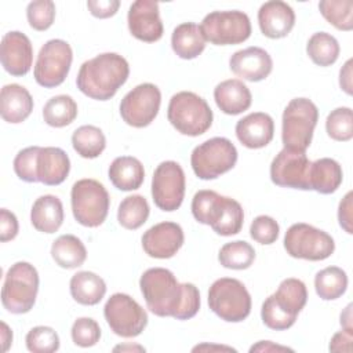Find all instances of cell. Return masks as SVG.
<instances>
[{"label":"cell","instance_id":"cell-1","mask_svg":"<svg viewBox=\"0 0 353 353\" xmlns=\"http://www.w3.org/2000/svg\"><path fill=\"white\" fill-rule=\"evenodd\" d=\"M148 309L159 317L189 320L200 309V292L192 283H178L164 268H150L139 279Z\"/></svg>","mask_w":353,"mask_h":353},{"label":"cell","instance_id":"cell-2","mask_svg":"<svg viewBox=\"0 0 353 353\" xmlns=\"http://www.w3.org/2000/svg\"><path fill=\"white\" fill-rule=\"evenodd\" d=\"M130 66L116 52L99 54L80 66L76 77L77 88L91 99L108 101L127 81Z\"/></svg>","mask_w":353,"mask_h":353},{"label":"cell","instance_id":"cell-3","mask_svg":"<svg viewBox=\"0 0 353 353\" xmlns=\"http://www.w3.org/2000/svg\"><path fill=\"white\" fill-rule=\"evenodd\" d=\"M167 119L171 125L188 137L204 134L212 124V110L205 99L192 91H181L171 97Z\"/></svg>","mask_w":353,"mask_h":353},{"label":"cell","instance_id":"cell-4","mask_svg":"<svg viewBox=\"0 0 353 353\" xmlns=\"http://www.w3.org/2000/svg\"><path fill=\"white\" fill-rule=\"evenodd\" d=\"M317 120L319 109L310 99H291L285 106L281 119V141L284 148L305 152L312 143Z\"/></svg>","mask_w":353,"mask_h":353},{"label":"cell","instance_id":"cell-5","mask_svg":"<svg viewBox=\"0 0 353 353\" xmlns=\"http://www.w3.org/2000/svg\"><path fill=\"white\" fill-rule=\"evenodd\" d=\"M37 291L39 273L36 268L29 262H15L6 273L1 288V303L10 313H28L34 306Z\"/></svg>","mask_w":353,"mask_h":353},{"label":"cell","instance_id":"cell-6","mask_svg":"<svg viewBox=\"0 0 353 353\" xmlns=\"http://www.w3.org/2000/svg\"><path fill=\"white\" fill-rule=\"evenodd\" d=\"M70 203L73 216L80 225L97 228L102 225L108 216L110 197L101 182L84 178L73 183Z\"/></svg>","mask_w":353,"mask_h":353},{"label":"cell","instance_id":"cell-7","mask_svg":"<svg viewBox=\"0 0 353 353\" xmlns=\"http://www.w3.org/2000/svg\"><path fill=\"white\" fill-rule=\"evenodd\" d=\"M251 295L245 285L232 277L215 280L208 290V306L223 321L240 323L251 313Z\"/></svg>","mask_w":353,"mask_h":353},{"label":"cell","instance_id":"cell-8","mask_svg":"<svg viewBox=\"0 0 353 353\" xmlns=\"http://www.w3.org/2000/svg\"><path fill=\"white\" fill-rule=\"evenodd\" d=\"M237 161V149L230 139L214 137L197 145L190 154V165L196 176L215 179L230 171Z\"/></svg>","mask_w":353,"mask_h":353},{"label":"cell","instance_id":"cell-9","mask_svg":"<svg viewBox=\"0 0 353 353\" xmlns=\"http://www.w3.org/2000/svg\"><path fill=\"white\" fill-rule=\"evenodd\" d=\"M284 248L292 258L324 261L332 255L335 241L327 232L299 222L287 229L284 236Z\"/></svg>","mask_w":353,"mask_h":353},{"label":"cell","instance_id":"cell-10","mask_svg":"<svg viewBox=\"0 0 353 353\" xmlns=\"http://www.w3.org/2000/svg\"><path fill=\"white\" fill-rule=\"evenodd\" d=\"M200 29L205 41L214 46L240 44L251 36L250 18L239 10L212 11L203 18Z\"/></svg>","mask_w":353,"mask_h":353},{"label":"cell","instance_id":"cell-11","mask_svg":"<svg viewBox=\"0 0 353 353\" xmlns=\"http://www.w3.org/2000/svg\"><path fill=\"white\" fill-rule=\"evenodd\" d=\"M73 51L69 43L61 39L48 40L39 51L33 69L34 80L44 88L61 85L69 74Z\"/></svg>","mask_w":353,"mask_h":353},{"label":"cell","instance_id":"cell-12","mask_svg":"<svg viewBox=\"0 0 353 353\" xmlns=\"http://www.w3.org/2000/svg\"><path fill=\"white\" fill-rule=\"evenodd\" d=\"M103 316L110 330L123 338L138 336L148 325L146 310L123 292H116L106 301Z\"/></svg>","mask_w":353,"mask_h":353},{"label":"cell","instance_id":"cell-13","mask_svg":"<svg viewBox=\"0 0 353 353\" xmlns=\"http://www.w3.org/2000/svg\"><path fill=\"white\" fill-rule=\"evenodd\" d=\"M161 103V92L152 83H142L128 91L120 102V116L125 124L143 128L157 116Z\"/></svg>","mask_w":353,"mask_h":353},{"label":"cell","instance_id":"cell-14","mask_svg":"<svg viewBox=\"0 0 353 353\" xmlns=\"http://www.w3.org/2000/svg\"><path fill=\"white\" fill-rule=\"evenodd\" d=\"M185 172L179 163L167 160L160 163L152 176V197L154 204L167 212L181 207L185 196Z\"/></svg>","mask_w":353,"mask_h":353},{"label":"cell","instance_id":"cell-15","mask_svg":"<svg viewBox=\"0 0 353 353\" xmlns=\"http://www.w3.org/2000/svg\"><path fill=\"white\" fill-rule=\"evenodd\" d=\"M310 160L305 152L283 148L270 164V179L281 188L310 190L309 167Z\"/></svg>","mask_w":353,"mask_h":353},{"label":"cell","instance_id":"cell-16","mask_svg":"<svg viewBox=\"0 0 353 353\" xmlns=\"http://www.w3.org/2000/svg\"><path fill=\"white\" fill-rule=\"evenodd\" d=\"M183 230L175 222H160L142 234V248L150 258H172L183 245Z\"/></svg>","mask_w":353,"mask_h":353},{"label":"cell","instance_id":"cell-17","mask_svg":"<svg viewBox=\"0 0 353 353\" xmlns=\"http://www.w3.org/2000/svg\"><path fill=\"white\" fill-rule=\"evenodd\" d=\"M130 33L146 43L159 41L163 37V22L159 4L153 0H137L130 6L127 15Z\"/></svg>","mask_w":353,"mask_h":353},{"label":"cell","instance_id":"cell-18","mask_svg":"<svg viewBox=\"0 0 353 353\" xmlns=\"http://www.w3.org/2000/svg\"><path fill=\"white\" fill-rule=\"evenodd\" d=\"M0 59L4 70L11 76H25L33 62V47L26 34L18 30L8 32L1 39Z\"/></svg>","mask_w":353,"mask_h":353},{"label":"cell","instance_id":"cell-19","mask_svg":"<svg viewBox=\"0 0 353 353\" xmlns=\"http://www.w3.org/2000/svg\"><path fill=\"white\" fill-rule=\"evenodd\" d=\"M229 68L237 77L248 81H261L270 74L273 61L268 51L252 46L236 51L229 59Z\"/></svg>","mask_w":353,"mask_h":353},{"label":"cell","instance_id":"cell-20","mask_svg":"<svg viewBox=\"0 0 353 353\" xmlns=\"http://www.w3.org/2000/svg\"><path fill=\"white\" fill-rule=\"evenodd\" d=\"M258 23L263 36L269 39H283L295 25V12L285 1H266L258 11Z\"/></svg>","mask_w":353,"mask_h":353},{"label":"cell","instance_id":"cell-21","mask_svg":"<svg viewBox=\"0 0 353 353\" xmlns=\"http://www.w3.org/2000/svg\"><path fill=\"white\" fill-rule=\"evenodd\" d=\"M236 137L248 149H261L269 145L274 135V121L263 112H254L236 124Z\"/></svg>","mask_w":353,"mask_h":353},{"label":"cell","instance_id":"cell-22","mask_svg":"<svg viewBox=\"0 0 353 353\" xmlns=\"http://www.w3.org/2000/svg\"><path fill=\"white\" fill-rule=\"evenodd\" d=\"M244 222V211L241 204L228 196H218L208 218V225L216 234H237Z\"/></svg>","mask_w":353,"mask_h":353},{"label":"cell","instance_id":"cell-23","mask_svg":"<svg viewBox=\"0 0 353 353\" xmlns=\"http://www.w3.org/2000/svg\"><path fill=\"white\" fill-rule=\"evenodd\" d=\"M33 110L30 92L19 84H6L0 92V114L4 121L18 124L25 121Z\"/></svg>","mask_w":353,"mask_h":353},{"label":"cell","instance_id":"cell-24","mask_svg":"<svg viewBox=\"0 0 353 353\" xmlns=\"http://www.w3.org/2000/svg\"><path fill=\"white\" fill-rule=\"evenodd\" d=\"M70 171V160L66 152L61 148L47 146L40 148L37 159L39 182L47 186L61 185Z\"/></svg>","mask_w":353,"mask_h":353},{"label":"cell","instance_id":"cell-25","mask_svg":"<svg viewBox=\"0 0 353 353\" xmlns=\"http://www.w3.org/2000/svg\"><path fill=\"white\" fill-rule=\"evenodd\" d=\"M214 99L221 112L236 116L251 106L252 95L250 88L241 80L229 79L216 84L214 88Z\"/></svg>","mask_w":353,"mask_h":353},{"label":"cell","instance_id":"cell-26","mask_svg":"<svg viewBox=\"0 0 353 353\" xmlns=\"http://www.w3.org/2000/svg\"><path fill=\"white\" fill-rule=\"evenodd\" d=\"M30 222L41 233H55L63 222L62 201L54 194L40 196L32 205Z\"/></svg>","mask_w":353,"mask_h":353},{"label":"cell","instance_id":"cell-27","mask_svg":"<svg viewBox=\"0 0 353 353\" xmlns=\"http://www.w3.org/2000/svg\"><path fill=\"white\" fill-rule=\"evenodd\" d=\"M112 185L123 192L139 189L145 179V170L142 163L132 156L116 157L108 170Z\"/></svg>","mask_w":353,"mask_h":353},{"label":"cell","instance_id":"cell-28","mask_svg":"<svg viewBox=\"0 0 353 353\" xmlns=\"http://www.w3.org/2000/svg\"><path fill=\"white\" fill-rule=\"evenodd\" d=\"M343 179L341 164L330 157L319 159L309 167V188L321 194H331L338 190Z\"/></svg>","mask_w":353,"mask_h":353},{"label":"cell","instance_id":"cell-29","mask_svg":"<svg viewBox=\"0 0 353 353\" xmlns=\"http://www.w3.org/2000/svg\"><path fill=\"white\" fill-rule=\"evenodd\" d=\"M72 298L85 306H94L102 301L106 294V284L101 276L94 272L81 270L72 276L69 283Z\"/></svg>","mask_w":353,"mask_h":353},{"label":"cell","instance_id":"cell-30","mask_svg":"<svg viewBox=\"0 0 353 353\" xmlns=\"http://www.w3.org/2000/svg\"><path fill=\"white\" fill-rule=\"evenodd\" d=\"M172 51L182 59L197 58L205 48V39L194 22L178 25L171 36Z\"/></svg>","mask_w":353,"mask_h":353},{"label":"cell","instance_id":"cell-31","mask_svg":"<svg viewBox=\"0 0 353 353\" xmlns=\"http://www.w3.org/2000/svg\"><path fill=\"white\" fill-rule=\"evenodd\" d=\"M274 303L288 316L296 319L307 301V290L299 279H285L280 283L277 291L272 294Z\"/></svg>","mask_w":353,"mask_h":353},{"label":"cell","instance_id":"cell-32","mask_svg":"<svg viewBox=\"0 0 353 353\" xmlns=\"http://www.w3.org/2000/svg\"><path fill=\"white\" fill-rule=\"evenodd\" d=\"M51 256L63 269H76L87 259V250L83 241L73 234H62L51 245Z\"/></svg>","mask_w":353,"mask_h":353},{"label":"cell","instance_id":"cell-33","mask_svg":"<svg viewBox=\"0 0 353 353\" xmlns=\"http://www.w3.org/2000/svg\"><path fill=\"white\" fill-rule=\"evenodd\" d=\"M347 288V274L338 266H328L317 272L314 277L316 294L324 301L341 298Z\"/></svg>","mask_w":353,"mask_h":353},{"label":"cell","instance_id":"cell-34","mask_svg":"<svg viewBox=\"0 0 353 353\" xmlns=\"http://www.w3.org/2000/svg\"><path fill=\"white\" fill-rule=\"evenodd\" d=\"M72 146L79 156L84 159H95L105 150L106 138L101 128L87 124L73 131Z\"/></svg>","mask_w":353,"mask_h":353},{"label":"cell","instance_id":"cell-35","mask_svg":"<svg viewBox=\"0 0 353 353\" xmlns=\"http://www.w3.org/2000/svg\"><path fill=\"white\" fill-rule=\"evenodd\" d=\"M77 117V103L70 95H55L50 98L43 108L44 121L55 128H62Z\"/></svg>","mask_w":353,"mask_h":353},{"label":"cell","instance_id":"cell-36","mask_svg":"<svg viewBox=\"0 0 353 353\" xmlns=\"http://www.w3.org/2000/svg\"><path fill=\"white\" fill-rule=\"evenodd\" d=\"M339 43L338 40L327 33V32H317L313 33L306 44V52L309 58L319 66H331L336 62L339 57Z\"/></svg>","mask_w":353,"mask_h":353},{"label":"cell","instance_id":"cell-37","mask_svg":"<svg viewBox=\"0 0 353 353\" xmlns=\"http://www.w3.org/2000/svg\"><path fill=\"white\" fill-rule=\"evenodd\" d=\"M150 207L148 200L141 194L127 196L121 200L117 210L119 223L128 230L139 229L149 218Z\"/></svg>","mask_w":353,"mask_h":353},{"label":"cell","instance_id":"cell-38","mask_svg":"<svg viewBox=\"0 0 353 353\" xmlns=\"http://www.w3.org/2000/svg\"><path fill=\"white\" fill-rule=\"evenodd\" d=\"M218 261L226 269H248L255 261V250L250 243L244 240L230 241L221 247Z\"/></svg>","mask_w":353,"mask_h":353},{"label":"cell","instance_id":"cell-39","mask_svg":"<svg viewBox=\"0 0 353 353\" xmlns=\"http://www.w3.org/2000/svg\"><path fill=\"white\" fill-rule=\"evenodd\" d=\"M321 15L336 29L349 32L353 29L352 0H321L319 3Z\"/></svg>","mask_w":353,"mask_h":353},{"label":"cell","instance_id":"cell-40","mask_svg":"<svg viewBox=\"0 0 353 353\" xmlns=\"http://www.w3.org/2000/svg\"><path fill=\"white\" fill-rule=\"evenodd\" d=\"M325 130L331 139L346 142L353 138V112L347 106L331 110L325 120Z\"/></svg>","mask_w":353,"mask_h":353},{"label":"cell","instance_id":"cell-41","mask_svg":"<svg viewBox=\"0 0 353 353\" xmlns=\"http://www.w3.org/2000/svg\"><path fill=\"white\" fill-rule=\"evenodd\" d=\"M25 343L32 353H52L59 349V336L54 328L37 325L26 334Z\"/></svg>","mask_w":353,"mask_h":353},{"label":"cell","instance_id":"cell-42","mask_svg":"<svg viewBox=\"0 0 353 353\" xmlns=\"http://www.w3.org/2000/svg\"><path fill=\"white\" fill-rule=\"evenodd\" d=\"M26 18L34 30H47L55 19V4L51 0H34L28 4Z\"/></svg>","mask_w":353,"mask_h":353},{"label":"cell","instance_id":"cell-43","mask_svg":"<svg viewBox=\"0 0 353 353\" xmlns=\"http://www.w3.org/2000/svg\"><path fill=\"white\" fill-rule=\"evenodd\" d=\"M40 146H29L18 152L14 159V171L17 176L25 182H39L37 176V159Z\"/></svg>","mask_w":353,"mask_h":353},{"label":"cell","instance_id":"cell-44","mask_svg":"<svg viewBox=\"0 0 353 353\" xmlns=\"http://www.w3.org/2000/svg\"><path fill=\"white\" fill-rule=\"evenodd\" d=\"M70 335L74 345L80 347H91L99 342L101 328L94 319L79 317L72 325Z\"/></svg>","mask_w":353,"mask_h":353},{"label":"cell","instance_id":"cell-45","mask_svg":"<svg viewBox=\"0 0 353 353\" xmlns=\"http://www.w3.org/2000/svg\"><path fill=\"white\" fill-rule=\"evenodd\" d=\"M261 317L263 324L274 331H284L291 328L296 319L288 316L285 312H283L273 301L272 295L268 296L265 299V302L262 303V309H261Z\"/></svg>","mask_w":353,"mask_h":353},{"label":"cell","instance_id":"cell-46","mask_svg":"<svg viewBox=\"0 0 353 353\" xmlns=\"http://www.w3.org/2000/svg\"><path fill=\"white\" fill-rule=\"evenodd\" d=\"M280 234V226L269 215H258L250 226V236L259 244H273Z\"/></svg>","mask_w":353,"mask_h":353},{"label":"cell","instance_id":"cell-47","mask_svg":"<svg viewBox=\"0 0 353 353\" xmlns=\"http://www.w3.org/2000/svg\"><path fill=\"white\" fill-rule=\"evenodd\" d=\"M219 194L214 190H199L192 200V214L194 219L203 225H208V218L212 211L214 203Z\"/></svg>","mask_w":353,"mask_h":353},{"label":"cell","instance_id":"cell-48","mask_svg":"<svg viewBox=\"0 0 353 353\" xmlns=\"http://www.w3.org/2000/svg\"><path fill=\"white\" fill-rule=\"evenodd\" d=\"M19 230L18 219L14 212L8 211L7 208L0 210V241L6 243L17 237Z\"/></svg>","mask_w":353,"mask_h":353},{"label":"cell","instance_id":"cell-49","mask_svg":"<svg viewBox=\"0 0 353 353\" xmlns=\"http://www.w3.org/2000/svg\"><path fill=\"white\" fill-rule=\"evenodd\" d=\"M87 7L95 18L105 19V18L113 17L117 12L120 7V1L119 0H88Z\"/></svg>","mask_w":353,"mask_h":353},{"label":"cell","instance_id":"cell-50","mask_svg":"<svg viewBox=\"0 0 353 353\" xmlns=\"http://www.w3.org/2000/svg\"><path fill=\"white\" fill-rule=\"evenodd\" d=\"M352 199H353V192H347L345 194V197L341 200L339 203V207H338V221H339V225L341 228L352 234L353 233V228H352V208H353V204H352Z\"/></svg>","mask_w":353,"mask_h":353},{"label":"cell","instance_id":"cell-51","mask_svg":"<svg viewBox=\"0 0 353 353\" xmlns=\"http://www.w3.org/2000/svg\"><path fill=\"white\" fill-rule=\"evenodd\" d=\"M352 342H353V331L342 330L331 338L330 342V352H352Z\"/></svg>","mask_w":353,"mask_h":353},{"label":"cell","instance_id":"cell-52","mask_svg":"<svg viewBox=\"0 0 353 353\" xmlns=\"http://www.w3.org/2000/svg\"><path fill=\"white\" fill-rule=\"evenodd\" d=\"M339 85L347 95H352V59H347L339 70Z\"/></svg>","mask_w":353,"mask_h":353},{"label":"cell","instance_id":"cell-53","mask_svg":"<svg viewBox=\"0 0 353 353\" xmlns=\"http://www.w3.org/2000/svg\"><path fill=\"white\" fill-rule=\"evenodd\" d=\"M250 352L254 353V352H294L291 347H287V346H281V345H276L273 343L272 341H259L256 345H252L250 347Z\"/></svg>","mask_w":353,"mask_h":353},{"label":"cell","instance_id":"cell-54","mask_svg":"<svg viewBox=\"0 0 353 353\" xmlns=\"http://www.w3.org/2000/svg\"><path fill=\"white\" fill-rule=\"evenodd\" d=\"M1 332H0V336H1V350L3 352H7L12 343V331L11 328L4 323L1 321Z\"/></svg>","mask_w":353,"mask_h":353},{"label":"cell","instance_id":"cell-55","mask_svg":"<svg viewBox=\"0 0 353 353\" xmlns=\"http://www.w3.org/2000/svg\"><path fill=\"white\" fill-rule=\"evenodd\" d=\"M341 325L343 330L353 331V324H352V305H347L345 310L341 313Z\"/></svg>","mask_w":353,"mask_h":353},{"label":"cell","instance_id":"cell-56","mask_svg":"<svg viewBox=\"0 0 353 353\" xmlns=\"http://www.w3.org/2000/svg\"><path fill=\"white\" fill-rule=\"evenodd\" d=\"M193 352H197V350H229V352H236V349L233 347H229V346H219V345H208V343H203V345H197L192 349Z\"/></svg>","mask_w":353,"mask_h":353},{"label":"cell","instance_id":"cell-57","mask_svg":"<svg viewBox=\"0 0 353 353\" xmlns=\"http://www.w3.org/2000/svg\"><path fill=\"white\" fill-rule=\"evenodd\" d=\"M114 352H125V350H138V352H145V347L139 346V345H119L113 349Z\"/></svg>","mask_w":353,"mask_h":353}]
</instances>
